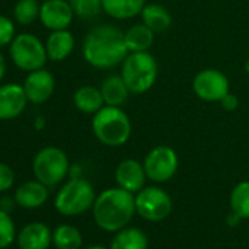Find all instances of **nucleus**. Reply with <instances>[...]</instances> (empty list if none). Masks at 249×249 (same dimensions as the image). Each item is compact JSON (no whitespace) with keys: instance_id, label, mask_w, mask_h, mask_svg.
I'll return each mask as SVG.
<instances>
[{"instance_id":"e433bc0d","label":"nucleus","mask_w":249,"mask_h":249,"mask_svg":"<svg viewBox=\"0 0 249 249\" xmlns=\"http://www.w3.org/2000/svg\"><path fill=\"white\" fill-rule=\"evenodd\" d=\"M85 249H110V248H106V246H101V245H92V246H88Z\"/></svg>"},{"instance_id":"a211bd4d","label":"nucleus","mask_w":249,"mask_h":249,"mask_svg":"<svg viewBox=\"0 0 249 249\" xmlns=\"http://www.w3.org/2000/svg\"><path fill=\"white\" fill-rule=\"evenodd\" d=\"M147 0H103V11L113 19L126 21L141 15Z\"/></svg>"},{"instance_id":"6ab92c4d","label":"nucleus","mask_w":249,"mask_h":249,"mask_svg":"<svg viewBox=\"0 0 249 249\" xmlns=\"http://www.w3.org/2000/svg\"><path fill=\"white\" fill-rule=\"evenodd\" d=\"M100 91L103 94L106 106H116V107H120L122 104L126 103L128 97L131 95V91H129L126 82L123 81L122 75L107 76L103 81Z\"/></svg>"},{"instance_id":"a878e982","label":"nucleus","mask_w":249,"mask_h":249,"mask_svg":"<svg viewBox=\"0 0 249 249\" xmlns=\"http://www.w3.org/2000/svg\"><path fill=\"white\" fill-rule=\"evenodd\" d=\"M230 208L242 220L249 218V182H239L230 194Z\"/></svg>"},{"instance_id":"ddd939ff","label":"nucleus","mask_w":249,"mask_h":249,"mask_svg":"<svg viewBox=\"0 0 249 249\" xmlns=\"http://www.w3.org/2000/svg\"><path fill=\"white\" fill-rule=\"evenodd\" d=\"M28 98L24 87L17 82H8L0 85V122L14 120L19 117L27 106Z\"/></svg>"},{"instance_id":"f3484780","label":"nucleus","mask_w":249,"mask_h":249,"mask_svg":"<svg viewBox=\"0 0 249 249\" xmlns=\"http://www.w3.org/2000/svg\"><path fill=\"white\" fill-rule=\"evenodd\" d=\"M75 49V37L69 30L52 31L46 40V50L49 60L63 62L66 60Z\"/></svg>"},{"instance_id":"473e14b6","label":"nucleus","mask_w":249,"mask_h":249,"mask_svg":"<svg viewBox=\"0 0 249 249\" xmlns=\"http://www.w3.org/2000/svg\"><path fill=\"white\" fill-rule=\"evenodd\" d=\"M242 218L236 214V213H230L229 215H227V218H226V223H227V226H230V227H234V226H237L239 224V221H240Z\"/></svg>"},{"instance_id":"5701e85b","label":"nucleus","mask_w":249,"mask_h":249,"mask_svg":"<svg viewBox=\"0 0 249 249\" xmlns=\"http://www.w3.org/2000/svg\"><path fill=\"white\" fill-rule=\"evenodd\" d=\"M142 22L151 28L154 33H164L172 27V15L170 12L159 5V3H148L141 12Z\"/></svg>"},{"instance_id":"6e6552de","label":"nucleus","mask_w":249,"mask_h":249,"mask_svg":"<svg viewBox=\"0 0 249 249\" xmlns=\"http://www.w3.org/2000/svg\"><path fill=\"white\" fill-rule=\"evenodd\" d=\"M137 214L147 221L159 223L166 220L173 208L170 195L159 186H144L135 195Z\"/></svg>"},{"instance_id":"f8f14e48","label":"nucleus","mask_w":249,"mask_h":249,"mask_svg":"<svg viewBox=\"0 0 249 249\" xmlns=\"http://www.w3.org/2000/svg\"><path fill=\"white\" fill-rule=\"evenodd\" d=\"M22 87L31 104H44L52 98L56 89V79L50 71L41 68L28 72Z\"/></svg>"},{"instance_id":"9b49d317","label":"nucleus","mask_w":249,"mask_h":249,"mask_svg":"<svg viewBox=\"0 0 249 249\" xmlns=\"http://www.w3.org/2000/svg\"><path fill=\"white\" fill-rule=\"evenodd\" d=\"M75 12L69 0H44L40 8V22L50 31L69 30Z\"/></svg>"},{"instance_id":"f704fd0d","label":"nucleus","mask_w":249,"mask_h":249,"mask_svg":"<svg viewBox=\"0 0 249 249\" xmlns=\"http://www.w3.org/2000/svg\"><path fill=\"white\" fill-rule=\"evenodd\" d=\"M69 176L71 178H81V167L76 164H72L69 169Z\"/></svg>"},{"instance_id":"9d476101","label":"nucleus","mask_w":249,"mask_h":249,"mask_svg":"<svg viewBox=\"0 0 249 249\" xmlns=\"http://www.w3.org/2000/svg\"><path fill=\"white\" fill-rule=\"evenodd\" d=\"M192 89L202 101L220 103L230 92V84L221 71L210 68L202 69L195 75L192 81Z\"/></svg>"},{"instance_id":"412c9836","label":"nucleus","mask_w":249,"mask_h":249,"mask_svg":"<svg viewBox=\"0 0 249 249\" xmlns=\"http://www.w3.org/2000/svg\"><path fill=\"white\" fill-rule=\"evenodd\" d=\"M73 104L81 113L85 114H95L106 106L100 88L92 85H84L78 88L73 94Z\"/></svg>"},{"instance_id":"2f4dec72","label":"nucleus","mask_w":249,"mask_h":249,"mask_svg":"<svg viewBox=\"0 0 249 249\" xmlns=\"http://www.w3.org/2000/svg\"><path fill=\"white\" fill-rule=\"evenodd\" d=\"M17 205V201L15 198L12 196H3V198H0V210H5L8 213H11L14 210V207Z\"/></svg>"},{"instance_id":"4c0bfd02","label":"nucleus","mask_w":249,"mask_h":249,"mask_svg":"<svg viewBox=\"0 0 249 249\" xmlns=\"http://www.w3.org/2000/svg\"><path fill=\"white\" fill-rule=\"evenodd\" d=\"M245 72H246V73L249 75V59H248V60L245 62Z\"/></svg>"},{"instance_id":"72a5a7b5","label":"nucleus","mask_w":249,"mask_h":249,"mask_svg":"<svg viewBox=\"0 0 249 249\" xmlns=\"http://www.w3.org/2000/svg\"><path fill=\"white\" fill-rule=\"evenodd\" d=\"M5 73H6V59H5L3 53L0 52V82L3 81Z\"/></svg>"},{"instance_id":"c9c22d12","label":"nucleus","mask_w":249,"mask_h":249,"mask_svg":"<svg viewBox=\"0 0 249 249\" xmlns=\"http://www.w3.org/2000/svg\"><path fill=\"white\" fill-rule=\"evenodd\" d=\"M44 124H46V120H44L43 116H38V117L36 119V122H34V126H36L37 131H41V129L44 128Z\"/></svg>"},{"instance_id":"aec40b11","label":"nucleus","mask_w":249,"mask_h":249,"mask_svg":"<svg viewBox=\"0 0 249 249\" xmlns=\"http://www.w3.org/2000/svg\"><path fill=\"white\" fill-rule=\"evenodd\" d=\"M154 31L148 28L144 22L135 24L123 33L124 44L129 53L137 52H148L154 44Z\"/></svg>"},{"instance_id":"393cba45","label":"nucleus","mask_w":249,"mask_h":249,"mask_svg":"<svg viewBox=\"0 0 249 249\" xmlns=\"http://www.w3.org/2000/svg\"><path fill=\"white\" fill-rule=\"evenodd\" d=\"M40 0H18L14 6V21L19 25H31L40 18Z\"/></svg>"},{"instance_id":"7ed1b4c3","label":"nucleus","mask_w":249,"mask_h":249,"mask_svg":"<svg viewBox=\"0 0 249 249\" xmlns=\"http://www.w3.org/2000/svg\"><path fill=\"white\" fill-rule=\"evenodd\" d=\"M91 128L95 138L101 144L113 148L124 145L132 134L129 116L116 106H104L92 114Z\"/></svg>"},{"instance_id":"cd10ccee","label":"nucleus","mask_w":249,"mask_h":249,"mask_svg":"<svg viewBox=\"0 0 249 249\" xmlns=\"http://www.w3.org/2000/svg\"><path fill=\"white\" fill-rule=\"evenodd\" d=\"M75 17L91 19L103 11V0H69Z\"/></svg>"},{"instance_id":"4be33fe9","label":"nucleus","mask_w":249,"mask_h":249,"mask_svg":"<svg viewBox=\"0 0 249 249\" xmlns=\"http://www.w3.org/2000/svg\"><path fill=\"white\" fill-rule=\"evenodd\" d=\"M148 237L138 227H124L116 231L110 249H147Z\"/></svg>"},{"instance_id":"4468645a","label":"nucleus","mask_w":249,"mask_h":249,"mask_svg":"<svg viewBox=\"0 0 249 249\" xmlns=\"http://www.w3.org/2000/svg\"><path fill=\"white\" fill-rule=\"evenodd\" d=\"M114 179L119 188L137 194L145 186L147 173L144 164L134 159H126L117 164L114 172Z\"/></svg>"},{"instance_id":"bb28decb","label":"nucleus","mask_w":249,"mask_h":249,"mask_svg":"<svg viewBox=\"0 0 249 249\" xmlns=\"http://www.w3.org/2000/svg\"><path fill=\"white\" fill-rule=\"evenodd\" d=\"M17 227L11 214L5 210H0V249H6L17 242Z\"/></svg>"},{"instance_id":"7c9ffc66","label":"nucleus","mask_w":249,"mask_h":249,"mask_svg":"<svg viewBox=\"0 0 249 249\" xmlns=\"http://www.w3.org/2000/svg\"><path fill=\"white\" fill-rule=\"evenodd\" d=\"M220 104H221V107H223L226 111H234V110L239 107V100H237V97H236L234 94L229 92V94L220 101Z\"/></svg>"},{"instance_id":"dca6fc26","label":"nucleus","mask_w":249,"mask_h":249,"mask_svg":"<svg viewBox=\"0 0 249 249\" xmlns=\"http://www.w3.org/2000/svg\"><path fill=\"white\" fill-rule=\"evenodd\" d=\"M14 198L17 205L24 210H37L43 207L49 199V186L37 179L27 180L15 189Z\"/></svg>"},{"instance_id":"b1692460","label":"nucleus","mask_w":249,"mask_h":249,"mask_svg":"<svg viewBox=\"0 0 249 249\" xmlns=\"http://www.w3.org/2000/svg\"><path fill=\"white\" fill-rule=\"evenodd\" d=\"M82 233L72 224H60L53 230V245L56 249H81Z\"/></svg>"},{"instance_id":"58836bf2","label":"nucleus","mask_w":249,"mask_h":249,"mask_svg":"<svg viewBox=\"0 0 249 249\" xmlns=\"http://www.w3.org/2000/svg\"><path fill=\"white\" fill-rule=\"evenodd\" d=\"M43 2H44V0H43Z\"/></svg>"},{"instance_id":"20e7f679","label":"nucleus","mask_w":249,"mask_h":249,"mask_svg":"<svg viewBox=\"0 0 249 249\" xmlns=\"http://www.w3.org/2000/svg\"><path fill=\"white\" fill-rule=\"evenodd\" d=\"M120 75L131 94H144L153 88L159 75V65L150 52L129 53L122 62Z\"/></svg>"},{"instance_id":"c85d7f7f","label":"nucleus","mask_w":249,"mask_h":249,"mask_svg":"<svg viewBox=\"0 0 249 249\" xmlns=\"http://www.w3.org/2000/svg\"><path fill=\"white\" fill-rule=\"evenodd\" d=\"M17 36L15 21L6 15H0V49L8 47Z\"/></svg>"},{"instance_id":"39448f33","label":"nucleus","mask_w":249,"mask_h":249,"mask_svg":"<svg viewBox=\"0 0 249 249\" xmlns=\"http://www.w3.org/2000/svg\"><path fill=\"white\" fill-rule=\"evenodd\" d=\"M95 198V191L87 179L71 178L56 194L54 208L62 215L75 217L92 210Z\"/></svg>"},{"instance_id":"423d86ee","label":"nucleus","mask_w":249,"mask_h":249,"mask_svg":"<svg viewBox=\"0 0 249 249\" xmlns=\"http://www.w3.org/2000/svg\"><path fill=\"white\" fill-rule=\"evenodd\" d=\"M71 163L66 153L59 147L41 148L33 160V172L37 180L54 188L69 176Z\"/></svg>"},{"instance_id":"f03ea898","label":"nucleus","mask_w":249,"mask_h":249,"mask_svg":"<svg viewBox=\"0 0 249 249\" xmlns=\"http://www.w3.org/2000/svg\"><path fill=\"white\" fill-rule=\"evenodd\" d=\"M137 213L135 196L122 188H108L97 195L92 205L95 224L108 233L128 227Z\"/></svg>"},{"instance_id":"f257e3e1","label":"nucleus","mask_w":249,"mask_h":249,"mask_svg":"<svg viewBox=\"0 0 249 249\" xmlns=\"http://www.w3.org/2000/svg\"><path fill=\"white\" fill-rule=\"evenodd\" d=\"M129 54L123 31L111 24H101L88 31L82 43V56L95 69H113Z\"/></svg>"},{"instance_id":"0eeeda50","label":"nucleus","mask_w":249,"mask_h":249,"mask_svg":"<svg viewBox=\"0 0 249 249\" xmlns=\"http://www.w3.org/2000/svg\"><path fill=\"white\" fill-rule=\"evenodd\" d=\"M9 56L12 63L24 72L41 69L49 60L46 43L31 33H19L15 36L9 44Z\"/></svg>"},{"instance_id":"2eb2a0df","label":"nucleus","mask_w":249,"mask_h":249,"mask_svg":"<svg viewBox=\"0 0 249 249\" xmlns=\"http://www.w3.org/2000/svg\"><path fill=\"white\" fill-rule=\"evenodd\" d=\"M17 245L19 249H49L53 245V230L41 221L28 223L18 231Z\"/></svg>"},{"instance_id":"1a4fd4ad","label":"nucleus","mask_w":249,"mask_h":249,"mask_svg":"<svg viewBox=\"0 0 249 249\" xmlns=\"http://www.w3.org/2000/svg\"><path fill=\"white\" fill-rule=\"evenodd\" d=\"M147 178L154 183H164L170 180L179 169L178 153L167 145L154 147L144 160Z\"/></svg>"},{"instance_id":"c756f323","label":"nucleus","mask_w":249,"mask_h":249,"mask_svg":"<svg viewBox=\"0 0 249 249\" xmlns=\"http://www.w3.org/2000/svg\"><path fill=\"white\" fill-rule=\"evenodd\" d=\"M15 185V172L14 169L0 161V194H5L9 189H12Z\"/></svg>"}]
</instances>
